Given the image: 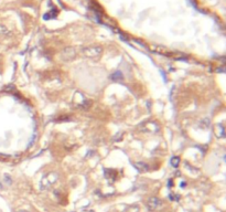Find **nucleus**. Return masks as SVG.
<instances>
[{"instance_id": "obj_1", "label": "nucleus", "mask_w": 226, "mask_h": 212, "mask_svg": "<svg viewBox=\"0 0 226 212\" xmlns=\"http://www.w3.org/2000/svg\"><path fill=\"white\" fill-rule=\"evenodd\" d=\"M59 180V175L56 173H46L43 178L41 179L40 182V189L41 190H46L49 189L50 187H52L53 184Z\"/></svg>"}, {"instance_id": "obj_3", "label": "nucleus", "mask_w": 226, "mask_h": 212, "mask_svg": "<svg viewBox=\"0 0 226 212\" xmlns=\"http://www.w3.org/2000/svg\"><path fill=\"white\" fill-rule=\"evenodd\" d=\"M73 103H74V105L78 107V108H82V109H86L88 108L89 106H91V100H87L82 93H79V92H76L75 95H74V98H73Z\"/></svg>"}, {"instance_id": "obj_5", "label": "nucleus", "mask_w": 226, "mask_h": 212, "mask_svg": "<svg viewBox=\"0 0 226 212\" xmlns=\"http://www.w3.org/2000/svg\"><path fill=\"white\" fill-rule=\"evenodd\" d=\"M77 52L76 50L74 49V48H65L64 50L61 52L60 54V58L62 59V61L64 62H67V61H72V60H74L75 59V56H76Z\"/></svg>"}, {"instance_id": "obj_9", "label": "nucleus", "mask_w": 226, "mask_h": 212, "mask_svg": "<svg viewBox=\"0 0 226 212\" xmlns=\"http://www.w3.org/2000/svg\"><path fill=\"white\" fill-rule=\"evenodd\" d=\"M140 211V206H138V204H132V206H128L126 208L124 212H139Z\"/></svg>"}, {"instance_id": "obj_12", "label": "nucleus", "mask_w": 226, "mask_h": 212, "mask_svg": "<svg viewBox=\"0 0 226 212\" xmlns=\"http://www.w3.org/2000/svg\"><path fill=\"white\" fill-rule=\"evenodd\" d=\"M111 78L113 80H121L122 78V74L120 72H116L114 74H111Z\"/></svg>"}, {"instance_id": "obj_11", "label": "nucleus", "mask_w": 226, "mask_h": 212, "mask_svg": "<svg viewBox=\"0 0 226 212\" xmlns=\"http://www.w3.org/2000/svg\"><path fill=\"white\" fill-rule=\"evenodd\" d=\"M0 34H2V35H8V34H10V31H9V29L7 28L6 26L0 24Z\"/></svg>"}, {"instance_id": "obj_8", "label": "nucleus", "mask_w": 226, "mask_h": 212, "mask_svg": "<svg viewBox=\"0 0 226 212\" xmlns=\"http://www.w3.org/2000/svg\"><path fill=\"white\" fill-rule=\"evenodd\" d=\"M133 165H135V168L137 170H139V171H141V173H144V171H147L149 169V166L147 164H144V162H135Z\"/></svg>"}, {"instance_id": "obj_10", "label": "nucleus", "mask_w": 226, "mask_h": 212, "mask_svg": "<svg viewBox=\"0 0 226 212\" xmlns=\"http://www.w3.org/2000/svg\"><path fill=\"white\" fill-rule=\"evenodd\" d=\"M170 164H171V166L172 167H179V165H180V158L178 156H173L172 158H171V160H170Z\"/></svg>"}, {"instance_id": "obj_7", "label": "nucleus", "mask_w": 226, "mask_h": 212, "mask_svg": "<svg viewBox=\"0 0 226 212\" xmlns=\"http://www.w3.org/2000/svg\"><path fill=\"white\" fill-rule=\"evenodd\" d=\"M214 133L217 138H225V124H216L214 127Z\"/></svg>"}, {"instance_id": "obj_2", "label": "nucleus", "mask_w": 226, "mask_h": 212, "mask_svg": "<svg viewBox=\"0 0 226 212\" xmlns=\"http://www.w3.org/2000/svg\"><path fill=\"white\" fill-rule=\"evenodd\" d=\"M103 53V48L100 45H89L86 46L82 50V54L89 59H95L98 58Z\"/></svg>"}, {"instance_id": "obj_4", "label": "nucleus", "mask_w": 226, "mask_h": 212, "mask_svg": "<svg viewBox=\"0 0 226 212\" xmlns=\"http://www.w3.org/2000/svg\"><path fill=\"white\" fill-rule=\"evenodd\" d=\"M138 128L142 133H158L160 127L159 125L153 121H148V122H144V123L141 124Z\"/></svg>"}, {"instance_id": "obj_6", "label": "nucleus", "mask_w": 226, "mask_h": 212, "mask_svg": "<svg viewBox=\"0 0 226 212\" xmlns=\"http://www.w3.org/2000/svg\"><path fill=\"white\" fill-rule=\"evenodd\" d=\"M162 206H163L162 200H160L159 198H157V197H151L147 201V209L149 211H156V210L160 209Z\"/></svg>"}, {"instance_id": "obj_13", "label": "nucleus", "mask_w": 226, "mask_h": 212, "mask_svg": "<svg viewBox=\"0 0 226 212\" xmlns=\"http://www.w3.org/2000/svg\"><path fill=\"white\" fill-rule=\"evenodd\" d=\"M17 212H29L28 210H18Z\"/></svg>"}]
</instances>
